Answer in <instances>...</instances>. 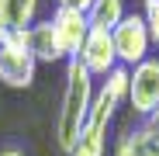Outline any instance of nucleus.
I'll return each mask as SVG.
<instances>
[{"instance_id": "1", "label": "nucleus", "mask_w": 159, "mask_h": 156, "mask_svg": "<svg viewBox=\"0 0 159 156\" xmlns=\"http://www.w3.org/2000/svg\"><path fill=\"white\" fill-rule=\"evenodd\" d=\"M93 94L97 80L80 66L76 59L66 63V80H62V97H59V111H56V146L69 156L80 132L87 128L90 108H93Z\"/></svg>"}, {"instance_id": "2", "label": "nucleus", "mask_w": 159, "mask_h": 156, "mask_svg": "<svg viewBox=\"0 0 159 156\" xmlns=\"http://www.w3.org/2000/svg\"><path fill=\"white\" fill-rule=\"evenodd\" d=\"M38 59L31 56L24 31L0 28V83L11 90H28L35 83Z\"/></svg>"}, {"instance_id": "3", "label": "nucleus", "mask_w": 159, "mask_h": 156, "mask_svg": "<svg viewBox=\"0 0 159 156\" xmlns=\"http://www.w3.org/2000/svg\"><path fill=\"white\" fill-rule=\"evenodd\" d=\"M111 38H114V52H118V66H125V69L145 63L152 52V35L145 28L142 14H135V11L125 14V21L111 31Z\"/></svg>"}, {"instance_id": "4", "label": "nucleus", "mask_w": 159, "mask_h": 156, "mask_svg": "<svg viewBox=\"0 0 159 156\" xmlns=\"http://www.w3.org/2000/svg\"><path fill=\"white\" fill-rule=\"evenodd\" d=\"M128 108L135 118H149L159 108V59L156 56L128 69Z\"/></svg>"}, {"instance_id": "5", "label": "nucleus", "mask_w": 159, "mask_h": 156, "mask_svg": "<svg viewBox=\"0 0 159 156\" xmlns=\"http://www.w3.org/2000/svg\"><path fill=\"white\" fill-rule=\"evenodd\" d=\"M76 63L83 66L93 80H104L111 69H118V52H114L111 31H97V28H90V35H87L83 49H80Z\"/></svg>"}, {"instance_id": "6", "label": "nucleus", "mask_w": 159, "mask_h": 156, "mask_svg": "<svg viewBox=\"0 0 159 156\" xmlns=\"http://www.w3.org/2000/svg\"><path fill=\"white\" fill-rule=\"evenodd\" d=\"M48 21H52V28H56V38H59V45H62V52H66V59H76L80 49H83V42H87V35H90L87 14H83V11L56 7V11L48 14Z\"/></svg>"}, {"instance_id": "7", "label": "nucleus", "mask_w": 159, "mask_h": 156, "mask_svg": "<svg viewBox=\"0 0 159 156\" xmlns=\"http://www.w3.org/2000/svg\"><path fill=\"white\" fill-rule=\"evenodd\" d=\"M24 38H28V49H31V56L38 59V66H42V63H48V66H52V63H69L48 17H38L31 28L24 31Z\"/></svg>"}, {"instance_id": "8", "label": "nucleus", "mask_w": 159, "mask_h": 156, "mask_svg": "<svg viewBox=\"0 0 159 156\" xmlns=\"http://www.w3.org/2000/svg\"><path fill=\"white\" fill-rule=\"evenodd\" d=\"M114 156H159V139L149 132L142 121L128 125L114 139Z\"/></svg>"}, {"instance_id": "9", "label": "nucleus", "mask_w": 159, "mask_h": 156, "mask_svg": "<svg viewBox=\"0 0 159 156\" xmlns=\"http://www.w3.org/2000/svg\"><path fill=\"white\" fill-rule=\"evenodd\" d=\"M107 135H111V121L90 115L87 128L80 132V139H76V146H73L69 156H104L107 153Z\"/></svg>"}, {"instance_id": "10", "label": "nucleus", "mask_w": 159, "mask_h": 156, "mask_svg": "<svg viewBox=\"0 0 159 156\" xmlns=\"http://www.w3.org/2000/svg\"><path fill=\"white\" fill-rule=\"evenodd\" d=\"M42 0H0V28L11 31H28L38 21Z\"/></svg>"}, {"instance_id": "11", "label": "nucleus", "mask_w": 159, "mask_h": 156, "mask_svg": "<svg viewBox=\"0 0 159 156\" xmlns=\"http://www.w3.org/2000/svg\"><path fill=\"white\" fill-rule=\"evenodd\" d=\"M128 7H125V0H93L90 11H87V21H90V28L97 31H114L118 24L125 21Z\"/></svg>"}, {"instance_id": "12", "label": "nucleus", "mask_w": 159, "mask_h": 156, "mask_svg": "<svg viewBox=\"0 0 159 156\" xmlns=\"http://www.w3.org/2000/svg\"><path fill=\"white\" fill-rule=\"evenodd\" d=\"M142 21H145V28L152 35V45L159 42V0H142Z\"/></svg>"}, {"instance_id": "13", "label": "nucleus", "mask_w": 159, "mask_h": 156, "mask_svg": "<svg viewBox=\"0 0 159 156\" xmlns=\"http://www.w3.org/2000/svg\"><path fill=\"white\" fill-rule=\"evenodd\" d=\"M90 4H93V0H56V7H66V11H90Z\"/></svg>"}, {"instance_id": "14", "label": "nucleus", "mask_w": 159, "mask_h": 156, "mask_svg": "<svg viewBox=\"0 0 159 156\" xmlns=\"http://www.w3.org/2000/svg\"><path fill=\"white\" fill-rule=\"evenodd\" d=\"M0 156H24L17 146H4V149H0Z\"/></svg>"}]
</instances>
